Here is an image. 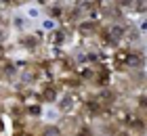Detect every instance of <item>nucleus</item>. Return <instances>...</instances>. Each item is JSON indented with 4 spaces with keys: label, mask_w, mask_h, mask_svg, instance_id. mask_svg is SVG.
I'll use <instances>...</instances> for the list:
<instances>
[{
    "label": "nucleus",
    "mask_w": 147,
    "mask_h": 136,
    "mask_svg": "<svg viewBox=\"0 0 147 136\" xmlns=\"http://www.w3.org/2000/svg\"><path fill=\"white\" fill-rule=\"evenodd\" d=\"M116 59H118V63H124V61H130V54L122 50V52H118V54H116Z\"/></svg>",
    "instance_id": "f257e3e1"
},
{
    "label": "nucleus",
    "mask_w": 147,
    "mask_h": 136,
    "mask_svg": "<svg viewBox=\"0 0 147 136\" xmlns=\"http://www.w3.org/2000/svg\"><path fill=\"white\" fill-rule=\"evenodd\" d=\"M122 36V27H113L111 29V38H120Z\"/></svg>",
    "instance_id": "f03ea898"
},
{
    "label": "nucleus",
    "mask_w": 147,
    "mask_h": 136,
    "mask_svg": "<svg viewBox=\"0 0 147 136\" xmlns=\"http://www.w3.org/2000/svg\"><path fill=\"white\" fill-rule=\"evenodd\" d=\"M80 136H90V132H88V130H82V132H80Z\"/></svg>",
    "instance_id": "7ed1b4c3"
},
{
    "label": "nucleus",
    "mask_w": 147,
    "mask_h": 136,
    "mask_svg": "<svg viewBox=\"0 0 147 136\" xmlns=\"http://www.w3.org/2000/svg\"><path fill=\"white\" fill-rule=\"evenodd\" d=\"M17 136H25V134H17Z\"/></svg>",
    "instance_id": "20e7f679"
}]
</instances>
